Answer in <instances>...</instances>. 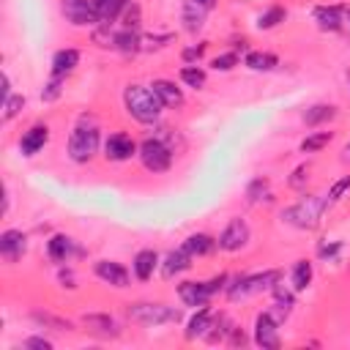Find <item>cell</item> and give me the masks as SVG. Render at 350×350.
<instances>
[{
  "mask_svg": "<svg viewBox=\"0 0 350 350\" xmlns=\"http://www.w3.org/2000/svg\"><path fill=\"white\" fill-rule=\"evenodd\" d=\"M101 126L98 118L93 112H82L77 118V123L68 131V142H66V156L74 164H90L98 153H101Z\"/></svg>",
  "mask_w": 350,
  "mask_h": 350,
  "instance_id": "1",
  "label": "cell"
},
{
  "mask_svg": "<svg viewBox=\"0 0 350 350\" xmlns=\"http://www.w3.org/2000/svg\"><path fill=\"white\" fill-rule=\"evenodd\" d=\"M123 109L131 120L142 123V126H156L164 115V104L159 101V96L150 90V85H139V82H129L123 88Z\"/></svg>",
  "mask_w": 350,
  "mask_h": 350,
  "instance_id": "2",
  "label": "cell"
},
{
  "mask_svg": "<svg viewBox=\"0 0 350 350\" xmlns=\"http://www.w3.org/2000/svg\"><path fill=\"white\" fill-rule=\"evenodd\" d=\"M279 282H282V271H276V268L260 271V273H235V276H230V282L224 287V298L230 304H241L254 295L271 293Z\"/></svg>",
  "mask_w": 350,
  "mask_h": 350,
  "instance_id": "3",
  "label": "cell"
},
{
  "mask_svg": "<svg viewBox=\"0 0 350 350\" xmlns=\"http://www.w3.org/2000/svg\"><path fill=\"white\" fill-rule=\"evenodd\" d=\"M325 211H328L325 194H323V197H317V194H304V197H298L293 205H287V208L282 211V221L290 224V227H295V230L312 232V230L320 227Z\"/></svg>",
  "mask_w": 350,
  "mask_h": 350,
  "instance_id": "4",
  "label": "cell"
},
{
  "mask_svg": "<svg viewBox=\"0 0 350 350\" xmlns=\"http://www.w3.org/2000/svg\"><path fill=\"white\" fill-rule=\"evenodd\" d=\"M126 317L139 328H161L180 323L183 312L164 301H134L126 306Z\"/></svg>",
  "mask_w": 350,
  "mask_h": 350,
  "instance_id": "5",
  "label": "cell"
},
{
  "mask_svg": "<svg viewBox=\"0 0 350 350\" xmlns=\"http://www.w3.org/2000/svg\"><path fill=\"white\" fill-rule=\"evenodd\" d=\"M137 159H139V164H142L145 172H150V175H164V172H170V167H172V161H175V150H172L167 142H161L159 137L145 134V137L139 139Z\"/></svg>",
  "mask_w": 350,
  "mask_h": 350,
  "instance_id": "6",
  "label": "cell"
},
{
  "mask_svg": "<svg viewBox=\"0 0 350 350\" xmlns=\"http://www.w3.org/2000/svg\"><path fill=\"white\" fill-rule=\"evenodd\" d=\"M139 150V142L129 134V131H109L104 137V145H101V156L109 161V164H123V161H131Z\"/></svg>",
  "mask_w": 350,
  "mask_h": 350,
  "instance_id": "7",
  "label": "cell"
},
{
  "mask_svg": "<svg viewBox=\"0 0 350 350\" xmlns=\"http://www.w3.org/2000/svg\"><path fill=\"white\" fill-rule=\"evenodd\" d=\"M216 241H219V252H227V254L241 252L252 241V227H249V221L243 216H232L224 224V230L216 235Z\"/></svg>",
  "mask_w": 350,
  "mask_h": 350,
  "instance_id": "8",
  "label": "cell"
},
{
  "mask_svg": "<svg viewBox=\"0 0 350 350\" xmlns=\"http://www.w3.org/2000/svg\"><path fill=\"white\" fill-rule=\"evenodd\" d=\"M49 137H52V129H49V123H44V120H36V123H30L22 134H19V139H16V148H19V153L25 156V159H33V156H38L46 145H49Z\"/></svg>",
  "mask_w": 350,
  "mask_h": 350,
  "instance_id": "9",
  "label": "cell"
},
{
  "mask_svg": "<svg viewBox=\"0 0 350 350\" xmlns=\"http://www.w3.org/2000/svg\"><path fill=\"white\" fill-rule=\"evenodd\" d=\"M60 14L71 27H96L98 25V14H96L93 0H63Z\"/></svg>",
  "mask_w": 350,
  "mask_h": 350,
  "instance_id": "10",
  "label": "cell"
},
{
  "mask_svg": "<svg viewBox=\"0 0 350 350\" xmlns=\"http://www.w3.org/2000/svg\"><path fill=\"white\" fill-rule=\"evenodd\" d=\"M93 276H96L98 282L115 287V290H126V287L131 284V276H134V273H131L123 262H118V260H96V262H93Z\"/></svg>",
  "mask_w": 350,
  "mask_h": 350,
  "instance_id": "11",
  "label": "cell"
},
{
  "mask_svg": "<svg viewBox=\"0 0 350 350\" xmlns=\"http://www.w3.org/2000/svg\"><path fill=\"white\" fill-rule=\"evenodd\" d=\"M252 342L262 350H276L282 345L279 339V323L271 317V312H257L254 317V328H252Z\"/></svg>",
  "mask_w": 350,
  "mask_h": 350,
  "instance_id": "12",
  "label": "cell"
},
{
  "mask_svg": "<svg viewBox=\"0 0 350 350\" xmlns=\"http://www.w3.org/2000/svg\"><path fill=\"white\" fill-rule=\"evenodd\" d=\"M27 249H30L27 232H22V230H16V227H8V230L0 232V257H3L8 265L19 262V260L27 254Z\"/></svg>",
  "mask_w": 350,
  "mask_h": 350,
  "instance_id": "13",
  "label": "cell"
},
{
  "mask_svg": "<svg viewBox=\"0 0 350 350\" xmlns=\"http://www.w3.org/2000/svg\"><path fill=\"white\" fill-rule=\"evenodd\" d=\"M77 254H82V249L77 246V241L66 232H52L46 238V257L55 262V265H63V262H71Z\"/></svg>",
  "mask_w": 350,
  "mask_h": 350,
  "instance_id": "14",
  "label": "cell"
},
{
  "mask_svg": "<svg viewBox=\"0 0 350 350\" xmlns=\"http://www.w3.org/2000/svg\"><path fill=\"white\" fill-rule=\"evenodd\" d=\"M178 298H180L183 306H189V309H200V306L211 304L213 293L208 290L205 279H183V282H178Z\"/></svg>",
  "mask_w": 350,
  "mask_h": 350,
  "instance_id": "15",
  "label": "cell"
},
{
  "mask_svg": "<svg viewBox=\"0 0 350 350\" xmlns=\"http://www.w3.org/2000/svg\"><path fill=\"white\" fill-rule=\"evenodd\" d=\"M191 265H194V257H191V254H189L183 246H178V249H170V252L161 257L159 273H161V279L172 282V279H178L180 273L191 271Z\"/></svg>",
  "mask_w": 350,
  "mask_h": 350,
  "instance_id": "16",
  "label": "cell"
},
{
  "mask_svg": "<svg viewBox=\"0 0 350 350\" xmlns=\"http://www.w3.org/2000/svg\"><path fill=\"white\" fill-rule=\"evenodd\" d=\"M312 19L323 33H339L345 27V5L339 3H325V5H314L312 8Z\"/></svg>",
  "mask_w": 350,
  "mask_h": 350,
  "instance_id": "17",
  "label": "cell"
},
{
  "mask_svg": "<svg viewBox=\"0 0 350 350\" xmlns=\"http://www.w3.org/2000/svg\"><path fill=\"white\" fill-rule=\"evenodd\" d=\"M150 90L159 96V101L164 104V109H180L186 104V96H183V88H178L175 79H167V77H156L148 82Z\"/></svg>",
  "mask_w": 350,
  "mask_h": 350,
  "instance_id": "18",
  "label": "cell"
},
{
  "mask_svg": "<svg viewBox=\"0 0 350 350\" xmlns=\"http://www.w3.org/2000/svg\"><path fill=\"white\" fill-rule=\"evenodd\" d=\"M159 265H161V254H159L156 249H150V246L134 252V257H131V273H134V279L142 282V284L153 279V273L159 271Z\"/></svg>",
  "mask_w": 350,
  "mask_h": 350,
  "instance_id": "19",
  "label": "cell"
},
{
  "mask_svg": "<svg viewBox=\"0 0 350 350\" xmlns=\"http://www.w3.org/2000/svg\"><path fill=\"white\" fill-rule=\"evenodd\" d=\"M293 309H295V290L293 287H284L282 282L271 290V306H268V312H271V317L282 325L290 314H293Z\"/></svg>",
  "mask_w": 350,
  "mask_h": 350,
  "instance_id": "20",
  "label": "cell"
},
{
  "mask_svg": "<svg viewBox=\"0 0 350 350\" xmlns=\"http://www.w3.org/2000/svg\"><path fill=\"white\" fill-rule=\"evenodd\" d=\"M82 325H85V331H90L96 336H104V339H115V336L123 334L120 323L109 312H90V314L82 317Z\"/></svg>",
  "mask_w": 350,
  "mask_h": 350,
  "instance_id": "21",
  "label": "cell"
},
{
  "mask_svg": "<svg viewBox=\"0 0 350 350\" xmlns=\"http://www.w3.org/2000/svg\"><path fill=\"white\" fill-rule=\"evenodd\" d=\"M213 317H216V312H213V306H211V304H205V306L194 309V314L189 317V323H186V328H183V339H186V342L205 339V334H208V331H211V325H213Z\"/></svg>",
  "mask_w": 350,
  "mask_h": 350,
  "instance_id": "22",
  "label": "cell"
},
{
  "mask_svg": "<svg viewBox=\"0 0 350 350\" xmlns=\"http://www.w3.org/2000/svg\"><path fill=\"white\" fill-rule=\"evenodd\" d=\"M205 16H208V8H202L197 0H183V3H180V27H183L189 36L202 33Z\"/></svg>",
  "mask_w": 350,
  "mask_h": 350,
  "instance_id": "23",
  "label": "cell"
},
{
  "mask_svg": "<svg viewBox=\"0 0 350 350\" xmlns=\"http://www.w3.org/2000/svg\"><path fill=\"white\" fill-rule=\"evenodd\" d=\"M194 260H200V257H208V254H213L216 249H219V241H216V235H211V232H202V230H197V232H189L186 238H183V243H180Z\"/></svg>",
  "mask_w": 350,
  "mask_h": 350,
  "instance_id": "24",
  "label": "cell"
},
{
  "mask_svg": "<svg viewBox=\"0 0 350 350\" xmlns=\"http://www.w3.org/2000/svg\"><path fill=\"white\" fill-rule=\"evenodd\" d=\"M79 60H82V52H79V49H74V46H63V49H57V52L52 55V60H49V74L68 77V74L77 71Z\"/></svg>",
  "mask_w": 350,
  "mask_h": 350,
  "instance_id": "25",
  "label": "cell"
},
{
  "mask_svg": "<svg viewBox=\"0 0 350 350\" xmlns=\"http://www.w3.org/2000/svg\"><path fill=\"white\" fill-rule=\"evenodd\" d=\"M336 115H339L336 104H325V101H320V104L306 107V109L301 112V120L306 123V129H320V126L336 120Z\"/></svg>",
  "mask_w": 350,
  "mask_h": 350,
  "instance_id": "26",
  "label": "cell"
},
{
  "mask_svg": "<svg viewBox=\"0 0 350 350\" xmlns=\"http://www.w3.org/2000/svg\"><path fill=\"white\" fill-rule=\"evenodd\" d=\"M312 279H314V262H312L309 257L295 260L293 268H290V287H293L295 293H304V290H309Z\"/></svg>",
  "mask_w": 350,
  "mask_h": 350,
  "instance_id": "27",
  "label": "cell"
},
{
  "mask_svg": "<svg viewBox=\"0 0 350 350\" xmlns=\"http://www.w3.org/2000/svg\"><path fill=\"white\" fill-rule=\"evenodd\" d=\"M243 66L249 71H257V74H265V71H273L279 66V57L273 52H260V49H249L243 55Z\"/></svg>",
  "mask_w": 350,
  "mask_h": 350,
  "instance_id": "28",
  "label": "cell"
},
{
  "mask_svg": "<svg viewBox=\"0 0 350 350\" xmlns=\"http://www.w3.org/2000/svg\"><path fill=\"white\" fill-rule=\"evenodd\" d=\"M93 3H96L98 25H115L131 0H93Z\"/></svg>",
  "mask_w": 350,
  "mask_h": 350,
  "instance_id": "29",
  "label": "cell"
},
{
  "mask_svg": "<svg viewBox=\"0 0 350 350\" xmlns=\"http://www.w3.org/2000/svg\"><path fill=\"white\" fill-rule=\"evenodd\" d=\"M243 197H246V202H252V205H257V202H262V200H271L273 191H271V180H268V175H257V178H252V180L246 183V189H243Z\"/></svg>",
  "mask_w": 350,
  "mask_h": 350,
  "instance_id": "30",
  "label": "cell"
},
{
  "mask_svg": "<svg viewBox=\"0 0 350 350\" xmlns=\"http://www.w3.org/2000/svg\"><path fill=\"white\" fill-rule=\"evenodd\" d=\"M30 320H33L36 325H41V328H52V331H74V323H71V320L57 317V314H52V312H46V309H33V312H30Z\"/></svg>",
  "mask_w": 350,
  "mask_h": 350,
  "instance_id": "31",
  "label": "cell"
},
{
  "mask_svg": "<svg viewBox=\"0 0 350 350\" xmlns=\"http://www.w3.org/2000/svg\"><path fill=\"white\" fill-rule=\"evenodd\" d=\"M284 19H287V8H284V5H268V8H262V11L257 14L254 27H257V30H273V27H279Z\"/></svg>",
  "mask_w": 350,
  "mask_h": 350,
  "instance_id": "32",
  "label": "cell"
},
{
  "mask_svg": "<svg viewBox=\"0 0 350 350\" xmlns=\"http://www.w3.org/2000/svg\"><path fill=\"white\" fill-rule=\"evenodd\" d=\"M178 79H180L186 88H191V90H202V88L208 85V71H205L200 63H194V66H180Z\"/></svg>",
  "mask_w": 350,
  "mask_h": 350,
  "instance_id": "33",
  "label": "cell"
},
{
  "mask_svg": "<svg viewBox=\"0 0 350 350\" xmlns=\"http://www.w3.org/2000/svg\"><path fill=\"white\" fill-rule=\"evenodd\" d=\"M235 328V323L230 320V314L227 312H219L216 317H213V325H211V331L205 334V342L208 345H216V342H227V336H230V331Z\"/></svg>",
  "mask_w": 350,
  "mask_h": 350,
  "instance_id": "34",
  "label": "cell"
},
{
  "mask_svg": "<svg viewBox=\"0 0 350 350\" xmlns=\"http://www.w3.org/2000/svg\"><path fill=\"white\" fill-rule=\"evenodd\" d=\"M331 139H334V131H309L298 142V150L301 153H320V150H325L331 145Z\"/></svg>",
  "mask_w": 350,
  "mask_h": 350,
  "instance_id": "35",
  "label": "cell"
},
{
  "mask_svg": "<svg viewBox=\"0 0 350 350\" xmlns=\"http://www.w3.org/2000/svg\"><path fill=\"white\" fill-rule=\"evenodd\" d=\"M63 93H66V77L49 74V79H46L44 88H41V101H44V104H55V101H60Z\"/></svg>",
  "mask_w": 350,
  "mask_h": 350,
  "instance_id": "36",
  "label": "cell"
},
{
  "mask_svg": "<svg viewBox=\"0 0 350 350\" xmlns=\"http://www.w3.org/2000/svg\"><path fill=\"white\" fill-rule=\"evenodd\" d=\"M118 27H126V30H137V33H142V8H139V3L137 0H131L129 5H126V11L120 14V19H118Z\"/></svg>",
  "mask_w": 350,
  "mask_h": 350,
  "instance_id": "37",
  "label": "cell"
},
{
  "mask_svg": "<svg viewBox=\"0 0 350 350\" xmlns=\"http://www.w3.org/2000/svg\"><path fill=\"white\" fill-rule=\"evenodd\" d=\"M27 107L25 93H11L3 98V123H11L16 115H22V109Z\"/></svg>",
  "mask_w": 350,
  "mask_h": 350,
  "instance_id": "38",
  "label": "cell"
},
{
  "mask_svg": "<svg viewBox=\"0 0 350 350\" xmlns=\"http://www.w3.org/2000/svg\"><path fill=\"white\" fill-rule=\"evenodd\" d=\"M347 194H350V172L342 175V178H336V180L328 186V191H325V205L331 208V205H336L339 200H345Z\"/></svg>",
  "mask_w": 350,
  "mask_h": 350,
  "instance_id": "39",
  "label": "cell"
},
{
  "mask_svg": "<svg viewBox=\"0 0 350 350\" xmlns=\"http://www.w3.org/2000/svg\"><path fill=\"white\" fill-rule=\"evenodd\" d=\"M238 63H241V57H238L235 49H227V52H219V55L211 57V68H213V71H221V74L232 71Z\"/></svg>",
  "mask_w": 350,
  "mask_h": 350,
  "instance_id": "40",
  "label": "cell"
},
{
  "mask_svg": "<svg viewBox=\"0 0 350 350\" xmlns=\"http://www.w3.org/2000/svg\"><path fill=\"white\" fill-rule=\"evenodd\" d=\"M172 41H175L172 33H161V36L142 33V52H159V49H167Z\"/></svg>",
  "mask_w": 350,
  "mask_h": 350,
  "instance_id": "41",
  "label": "cell"
},
{
  "mask_svg": "<svg viewBox=\"0 0 350 350\" xmlns=\"http://www.w3.org/2000/svg\"><path fill=\"white\" fill-rule=\"evenodd\" d=\"M205 52H208V41L186 44V46L180 49V60H183V66H194V63H200V60L205 57Z\"/></svg>",
  "mask_w": 350,
  "mask_h": 350,
  "instance_id": "42",
  "label": "cell"
},
{
  "mask_svg": "<svg viewBox=\"0 0 350 350\" xmlns=\"http://www.w3.org/2000/svg\"><path fill=\"white\" fill-rule=\"evenodd\" d=\"M339 252H342V241H320V246H317V257L325 262H334L339 257Z\"/></svg>",
  "mask_w": 350,
  "mask_h": 350,
  "instance_id": "43",
  "label": "cell"
},
{
  "mask_svg": "<svg viewBox=\"0 0 350 350\" xmlns=\"http://www.w3.org/2000/svg\"><path fill=\"white\" fill-rule=\"evenodd\" d=\"M306 180H309V164H298V167L293 170V175L287 178V186H290V189H304Z\"/></svg>",
  "mask_w": 350,
  "mask_h": 350,
  "instance_id": "44",
  "label": "cell"
},
{
  "mask_svg": "<svg viewBox=\"0 0 350 350\" xmlns=\"http://www.w3.org/2000/svg\"><path fill=\"white\" fill-rule=\"evenodd\" d=\"M57 282H60V287H68V290L77 287V273H74V268L68 262L57 265Z\"/></svg>",
  "mask_w": 350,
  "mask_h": 350,
  "instance_id": "45",
  "label": "cell"
},
{
  "mask_svg": "<svg viewBox=\"0 0 350 350\" xmlns=\"http://www.w3.org/2000/svg\"><path fill=\"white\" fill-rule=\"evenodd\" d=\"M22 347H27V350H52V339H46V336H27V339H22Z\"/></svg>",
  "mask_w": 350,
  "mask_h": 350,
  "instance_id": "46",
  "label": "cell"
},
{
  "mask_svg": "<svg viewBox=\"0 0 350 350\" xmlns=\"http://www.w3.org/2000/svg\"><path fill=\"white\" fill-rule=\"evenodd\" d=\"M246 342H249V336L243 334V328H241V325H235V328L230 331V336H227V345H230V347H243Z\"/></svg>",
  "mask_w": 350,
  "mask_h": 350,
  "instance_id": "47",
  "label": "cell"
},
{
  "mask_svg": "<svg viewBox=\"0 0 350 350\" xmlns=\"http://www.w3.org/2000/svg\"><path fill=\"white\" fill-rule=\"evenodd\" d=\"M342 164H350V139H347V145L342 148Z\"/></svg>",
  "mask_w": 350,
  "mask_h": 350,
  "instance_id": "48",
  "label": "cell"
},
{
  "mask_svg": "<svg viewBox=\"0 0 350 350\" xmlns=\"http://www.w3.org/2000/svg\"><path fill=\"white\" fill-rule=\"evenodd\" d=\"M197 3H200V5H202V8H208V11H213V8H216V3H219V0H197Z\"/></svg>",
  "mask_w": 350,
  "mask_h": 350,
  "instance_id": "49",
  "label": "cell"
},
{
  "mask_svg": "<svg viewBox=\"0 0 350 350\" xmlns=\"http://www.w3.org/2000/svg\"><path fill=\"white\" fill-rule=\"evenodd\" d=\"M345 22L350 25V8H345Z\"/></svg>",
  "mask_w": 350,
  "mask_h": 350,
  "instance_id": "50",
  "label": "cell"
},
{
  "mask_svg": "<svg viewBox=\"0 0 350 350\" xmlns=\"http://www.w3.org/2000/svg\"><path fill=\"white\" fill-rule=\"evenodd\" d=\"M347 82H350V71H347Z\"/></svg>",
  "mask_w": 350,
  "mask_h": 350,
  "instance_id": "51",
  "label": "cell"
}]
</instances>
